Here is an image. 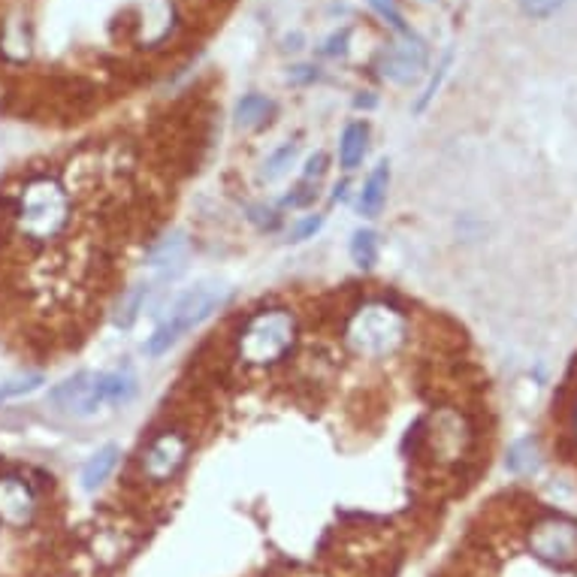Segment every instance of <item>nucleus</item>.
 Listing matches in <instances>:
<instances>
[{"label": "nucleus", "mask_w": 577, "mask_h": 577, "mask_svg": "<svg viewBox=\"0 0 577 577\" xmlns=\"http://www.w3.org/2000/svg\"><path fill=\"white\" fill-rule=\"evenodd\" d=\"M76 197L55 172H30L7 194L10 236L30 252H46L70 233Z\"/></svg>", "instance_id": "1"}, {"label": "nucleus", "mask_w": 577, "mask_h": 577, "mask_svg": "<svg viewBox=\"0 0 577 577\" xmlns=\"http://www.w3.org/2000/svg\"><path fill=\"white\" fill-rule=\"evenodd\" d=\"M411 338V321L406 311L384 296H369L357 303L345 324H342V345L357 360H394L406 351Z\"/></svg>", "instance_id": "2"}, {"label": "nucleus", "mask_w": 577, "mask_h": 577, "mask_svg": "<svg viewBox=\"0 0 577 577\" xmlns=\"http://www.w3.org/2000/svg\"><path fill=\"white\" fill-rule=\"evenodd\" d=\"M299 345V318L287 306L252 311L233 336V357L245 369H275Z\"/></svg>", "instance_id": "3"}, {"label": "nucleus", "mask_w": 577, "mask_h": 577, "mask_svg": "<svg viewBox=\"0 0 577 577\" xmlns=\"http://www.w3.org/2000/svg\"><path fill=\"white\" fill-rule=\"evenodd\" d=\"M137 396V375L130 369L91 372L82 369L49 390V406L67 418H94L103 409H125Z\"/></svg>", "instance_id": "4"}, {"label": "nucleus", "mask_w": 577, "mask_h": 577, "mask_svg": "<svg viewBox=\"0 0 577 577\" xmlns=\"http://www.w3.org/2000/svg\"><path fill=\"white\" fill-rule=\"evenodd\" d=\"M478 436L475 418L451 402L433 409L414 426L418 457H426L436 469H445V472L463 469L478 453Z\"/></svg>", "instance_id": "5"}, {"label": "nucleus", "mask_w": 577, "mask_h": 577, "mask_svg": "<svg viewBox=\"0 0 577 577\" xmlns=\"http://www.w3.org/2000/svg\"><path fill=\"white\" fill-rule=\"evenodd\" d=\"M227 296H230V291L225 284L215 282H200L182 291V294H176V299L169 303L167 315L152 330V336H145V342H142V354L149 360L164 357L172 345L182 342V336H188L191 330H197L200 324H206L218 309H225Z\"/></svg>", "instance_id": "6"}, {"label": "nucleus", "mask_w": 577, "mask_h": 577, "mask_svg": "<svg viewBox=\"0 0 577 577\" xmlns=\"http://www.w3.org/2000/svg\"><path fill=\"white\" fill-rule=\"evenodd\" d=\"M191 453H194V441L182 426L155 429L137 453V475L152 487H167L182 475Z\"/></svg>", "instance_id": "7"}, {"label": "nucleus", "mask_w": 577, "mask_h": 577, "mask_svg": "<svg viewBox=\"0 0 577 577\" xmlns=\"http://www.w3.org/2000/svg\"><path fill=\"white\" fill-rule=\"evenodd\" d=\"M526 550L550 568L577 565V521L563 511H541L526 526Z\"/></svg>", "instance_id": "8"}, {"label": "nucleus", "mask_w": 577, "mask_h": 577, "mask_svg": "<svg viewBox=\"0 0 577 577\" xmlns=\"http://www.w3.org/2000/svg\"><path fill=\"white\" fill-rule=\"evenodd\" d=\"M40 514V496L25 475L3 472L0 475V526L28 529Z\"/></svg>", "instance_id": "9"}, {"label": "nucleus", "mask_w": 577, "mask_h": 577, "mask_svg": "<svg viewBox=\"0 0 577 577\" xmlns=\"http://www.w3.org/2000/svg\"><path fill=\"white\" fill-rule=\"evenodd\" d=\"M379 70L384 79H390L394 85H411L414 79H421V73L426 70V46L411 34V37H406V42L390 46L379 57Z\"/></svg>", "instance_id": "10"}, {"label": "nucleus", "mask_w": 577, "mask_h": 577, "mask_svg": "<svg viewBox=\"0 0 577 577\" xmlns=\"http://www.w3.org/2000/svg\"><path fill=\"white\" fill-rule=\"evenodd\" d=\"M34 55V22L30 15L15 7L0 15V57L10 64H25Z\"/></svg>", "instance_id": "11"}, {"label": "nucleus", "mask_w": 577, "mask_h": 577, "mask_svg": "<svg viewBox=\"0 0 577 577\" xmlns=\"http://www.w3.org/2000/svg\"><path fill=\"white\" fill-rule=\"evenodd\" d=\"M133 538L127 529L121 526H100L91 533V541H88V548H91V556L98 560L100 565H106V568H115V565L127 560V553L133 550Z\"/></svg>", "instance_id": "12"}, {"label": "nucleus", "mask_w": 577, "mask_h": 577, "mask_svg": "<svg viewBox=\"0 0 577 577\" xmlns=\"http://www.w3.org/2000/svg\"><path fill=\"white\" fill-rule=\"evenodd\" d=\"M387 191H390V164L381 161L379 167L372 169L363 182V191L357 197V209L363 218H379L384 203H387Z\"/></svg>", "instance_id": "13"}, {"label": "nucleus", "mask_w": 577, "mask_h": 577, "mask_svg": "<svg viewBox=\"0 0 577 577\" xmlns=\"http://www.w3.org/2000/svg\"><path fill=\"white\" fill-rule=\"evenodd\" d=\"M121 460V448L118 445H103L98 451L88 457V463L82 465V490L85 493H94L100 490L110 475L115 472V465Z\"/></svg>", "instance_id": "14"}, {"label": "nucleus", "mask_w": 577, "mask_h": 577, "mask_svg": "<svg viewBox=\"0 0 577 577\" xmlns=\"http://www.w3.org/2000/svg\"><path fill=\"white\" fill-rule=\"evenodd\" d=\"M275 113H279L275 100L252 91V94H245V98L236 103L233 118H236V127H242V130H260V127H267L269 121L275 118Z\"/></svg>", "instance_id": "15"}, {"label": "nucleus", "mask_w": 577, "mask_h": 577, "mask_svg": "<svg viewBox=\"0 0 577 577\" xmlns=\"http://www.w3.org/2000/svg\"><path fill=\"white\" fill-rule=\"evenodd\" d=\"M369 152V125L367 121H351L342 130L338 137V167L342 169H357L363 164V157Z\"/></svg>", "instance_id": "16"}, {"label": "nucleus", "mask_w": 577, "mask_h": 577, "mask_svg": "<svg viewBox=\"0 0 577 577\" xmlns=\"http://www.w3.org/2000/svg\"><path fill=\"white\" fill-rule=\"evenodd\" d=\"M184 254H188V233L184 230H172L164 240H157L149 252H145V264L149 267H182Z\"/></svg>", "instance_id": "17"}, {"label": "nucleus", "mask_w": 577, "mask_h": 577, "mask_svg": "<svg viewBox=\"0 0 577 577\" xmlns=\"http://www.w3.org/2000/svg\"><path fill=\"white\" fill-rule=\"evenodd\" d=\"M149 294H152V284H133L125 296H121V303H118V311H115V321L113 324L118 330H130V326L140 321V315L145 311V303H149Z\"/></svg>", "instance_id": "18"}, {"label": "nucleus", "mask_w": 577, "mask_h": 577, "mask_svg": "<svg viewBox=\"0 0 577 577\" xmlns=\"http://www.w3.org/2000/svg\"><path fill=\"white\" fill-rule=\"evenodd\" d=\"M296 155H299V142H284L282 149H275V152L264 161V167H260V182L272 184L284 179V176L291 172V167L296 164Z\"/></svg>", "instance_id": "19"}, {"label": "nucleus", "mask_w": 577, "mask_h": 577, "mask_svg": "<svg viewBox=\"0 0 577 577\" xmlns=\"http://www.w3.org/2000/svg\"><path fill=\"white\" fill-rule=\"evenodd\" d=\"M505 465H508V472H514V475H533V472H538L541 457H538L536 441H533V438H521V441H514V445L508 448Z\"/></svg>", "instance_id": "20"}, {"label": "nucleus", "mask_w": 577, "mask_h": 577, "mask_svg": "<svg viewBox=\"0 0 577 577\" xmlns=\"http://www.w3.org/2000/svg\"><path fill=\"white\" fill-rule=\"evenodd\" d=\"M351 260L360 269H372L379 264V236L372 230H357L351 236Z\"/></svg>", "instance_id": "21"}, {"label": "nucleus", "mask_w": 577, "mask_h": 577, "mask_svg": "<svg viewBox=\"0 0 577 577\" xmlns=\"http://www.w3.org/2000/svg\"><path fill=\"white\" fill-rule=\"evenodd\" d=\"M451 61H453L451 52L441 57V64H438L436 73H433V79L426 82V88H423L421 98L414 100V113H423V110H426V106L433 103V98H436V91L441 88V82H445V76H448V70H451Z\"/></svg>", "instance_id": "22"}, {"label": "nucleus", "mask_w": 577, "mask_h": 577, "mask_svg": "<svg viewBox=\"0 0 577 577\" xmlns=\"http://www.w3.org/2000/svg\"><path fill=\"white\" fill-rule=\"evenodd\" d=\"M372 3V10L390 25V28L396 30V34H402V37H411V28L409 22H406V15L399 13V7H396L394 0H369Z\"/></svg>", "instance_id": "23"}, {"label": "nucleus", "mask_w": 577, "mask_h": 577, "mask_svg": "<svg viewBox=\"0 0 577 577\" xmlns=\"http://www.w3.org/2000/svg\"><path fill=\"white\" fill-rule=\"evenodd\" d=\"M315 200H318V184L296 182L294 191L282 197V209H306V206H311Z\"/></svg>", "instance_id": "24"}, {"label": "nucleus", "mask_w": 577, "mask_h": 577, "mask_svg": "<svg viewBox=\"0 0 577 577\" xmlns=\"http://www.w3.org/2000/svg\"><path fill=\"white\" fill-rule=\"evenodd\" d=\"M321 230H324V215H306L303 221H296V225L291 227L287 240L291 242H309V240H315Z\"/></svg>", "instance_id": "25"}, {"label": "nucleus", "mask_w": 577, "mask_h": 577, "mask_svg": "<svg viewBox=\"0 0 577 577\" xmlns=\"http://www.w3.org/2000/svg\"><path fill=\"white\" fill-rule=\"evenodd\" d=\"M517 3H521L523 15H529L536 22H544V18H550V15L563 7V0H517Z\"/></svg>", "instance_id": "26"}, {"label": "nucleus", "mask_w": 577, "mask_h": 577, "mask_svg": "<svg viewBox=\"0 0 577 577\" xmlns=\"http://www.w3.org/2000/svg\"><path fill=\"white\" fill-rule=\"evenodd\" d=\"M326 169H330V157H326L324 152H315V155L306 161V167H303V179H299V182L321 184V179L326 176Z\"/></svg>", "instance_id": "27"}, {"label": "nucleus", "mask_w": 577, "mask_h": 577, "mask_svg": "<svg viewBox=\"0 0 577 577\" xmlns=\"http://www.w3.org/2000/svg\"><path fill=\"white\" fill-rule=\"evenodd\" d=\"M42 381H46L42 375H25V379L7 381L0 390H3V396H25V394H34V390H40Z\"/></svg>", "instance_id": "28"}, {"label": "nucleus", "mask_w": 577, "mask_h": 577, "mask_svg": "<svg viewBox=\"0 0 577 577\" xmlns=\"http://www.w3.org/2000/svg\"><path fill=\"white\" fill-rule=\"evenodd\" d=\"M348 42H351V28L336 30V34H333V37L321 46V55H326V57L345 55V52H348Z\"/></svg>", "instance_id": "29"}, {"label": "nucleus", "mask_w": 577, "mask_h": 577, "mask_svg": "<svg viewBox=\"0 0 577 577\" xmlns=\"http://www.w3.org/2000/svg\"><path fill=\"white\" fill-rule=\"evenodd\" d=\"M321 79V70L315 67V64H296V67H291V73H287V82L291 85H311Z\"/></svg>", "instance_id": "30"}, {"label": "nucleus", "mask_w": 577, "mask_h": 577, "mask_svg": "<svg viewBox=\"0 0 577 577\" xmlns=\"http://www.w3.org/2000/svg\"><path fill=\"white\" fill-rule=\"evenodd\" d=\"M252 218L254 225L260 227V230H275L279 227V211L275 209H264V206H252Z\"/></svg>", "instance_id": "31"}, {"label": "nucleus", "mask_w": 577, "mask_h": 577, "mask_svg": "<svg viewBox=\"0 0 577 577\" xmlns=\"http://www.w3.org/2000/svg\"><path fill=\"white\" fill-rule=\"evenodd\" d=\"M375 103H379V100H375L372 91H363L360 98H354V106H357V110H375Z\"/></svg>", "instance_id": "32"}, {"label": "nucleus", "mask_w": 577, "mask_h": 577, "mask_svg": "<svg viewBox=\"0 0 577 577\" xmlns=\"http://www.w3.org/2000/svg\"><path fill=\"white\" fill-rule=\"evenodd\" d=\"M333 200H348V182H338L336 184V194H333Z\"/></svg>", "instance_id": "33"}, {"label": "nucleus", "mask_w": 577, "mask_h": 577, "mask_svg": "<svg viewBox=\"0 0 577 577\" xmlns=\"http://www.w3.org/2000/svg\"><path fill=\"white\" fill-rule=\"evenodd\" d=\"M3 399H7V396H3V390H0V402H3Z\"/></svg>", "instance_id": "34"}]
</instances>
